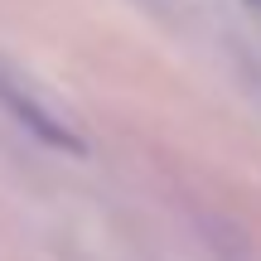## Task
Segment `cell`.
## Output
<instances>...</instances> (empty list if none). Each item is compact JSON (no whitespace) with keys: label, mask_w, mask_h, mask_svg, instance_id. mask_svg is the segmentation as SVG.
I'll return each mask as SVG.
<instances>
[{"label":"cell","mask_w":261,"mask_h":261,"mask_svg":"<svg viewBox=\"0 0 261 261\" xmlns=\"http://www.w3.org/2000/svg\"><path fill=\"white\" fill-rule=\"evenodd\" d=\"M0 112L15 126H24L34 140L63 150V155H83L87 150V136L77 130L73 116H68L39 83H29L24 73H15V68H5V63H0Z\"/></svg>","instance_id":"obj_1"},{"label":"cell","mask_w":261,"mask_h":261,"mask_svg":"<svg viewBox=\"0 0 261 261\" xmlns=\"http://www.w3.org/2000/svg\"><path fill=\"white\" fill-rule=\"evenodd\" d=\"M247 5H252V10H256V15H261V0H247Z\"/></svg>","instance_id":"obj_2"}]
</instances>
